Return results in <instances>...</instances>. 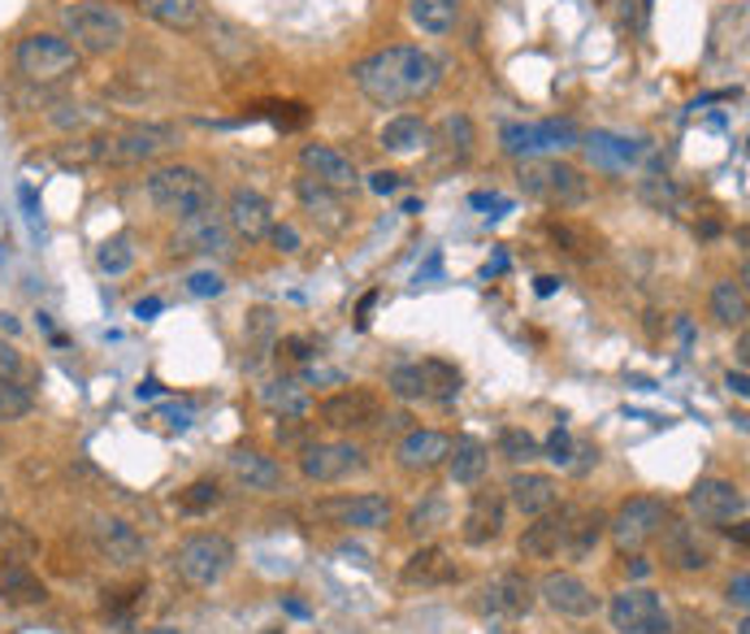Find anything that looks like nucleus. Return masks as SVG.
Segmentation results:
<instances>
[{
    "label": "nucleus",
    "mask_w": 750,
    "mask_h": 634,
    "mask_svg": "<svg viewBox=\"0 0 750 634\" xmlns=\"http://www.w3.org/2000/svg\"><path fill=\"white\" fill-rule=\"evenodd\" d=\"M503 518H507V500H503V491H495V487H477V491L469 495V509H464V522H460L464 543H469V548H486V543H495V539L503 534Z\"/></svg>",
    "instance_id": "nucleus-20"
},
{
    "label": "nucleus",
    "mask_w": 750,
    "mask_h": 634,
    "mask_svg": "<svg viewBox=\"0 0 750 634\" xmlns=\"http://www.w3.org/2000/svg\"><path fill=\"white\" fill-rule=\"evenodd\" d=\"M144 192H148L152 209L165 213V217H178V222L217 205V192H213V183L204 178V170L183 165V161L156 165L148 174V183H144Z\"/></svg>",
    "instance_id": "nucleus-3"
},
{
    "label": "nucleus",
    "mask_w": 750,
    "mask_h": 634,
    "mask_svg": "<svg viewBox=\"0 0 750 634\" xmlns=\"http://www.w3.org/2000/svg\"><path fill=\"white\" fill-rule=\"evenodd\" d=\"M725 600L738 609V613H747V600H750V579L747 574H738V579L729 582V591H725Z\"/></svg>",
    "instance_id": "nucleus-55"
},
{
    "label": "nucleus",
    "mask_w": 750,
    "mask_h": 634,
    "mask_svg": "<svg viewBox=\"0 0 750 634\" xmlns=\"http://www.w3.org/2000/svg\"><path fill=\"white\" fill-rule=\"evenodd\" d=\"M31 405H35L31 387H22L18 378L0 382V422H18V418H27V413H31Z\"/></svg>",
    "instance_id": "nucleus-47"
},
{
    "label": "nucleus",
    "mask_w": 750,
    "mask_h": 634,
    "mask_svg": "<svg viewBox=\"0 0 750 634\" xmlns=\"http://www.w3.org/2000/svg\"><path fill=\"white\" fill-rule=\"evenodd\" d=\"M274 439L287 443V448H308V443H304V439H308V426H304V418H282V422L274 426Z\"/></svg>",
    "instance_id": "nucleus-52"
},
{
    "label": "nucleus",
    "mask_w": 750,
    "mask_h": 634,
    "mask_svg": "<svg viewBox=\"0 0 750 634\" xmlns=\"http://www.w3.org/2000/svg\"><path fill=\"white\" fill-rule=\"evenodd\" d=\"M668 518H672V513H668V500H659V495H629V500L607 518V534H612L616 548L629 556V552H643L647 543H655Z\"/></svg>",
    "instance_id": "nucleus-9"
},
{
    "label": "nucleus",
    "mask_w": 750,
    "mask_h": 634,
    "mask_svg": "<svg viewBox=\"0 0 750 634\" xmlns=\"http://www.w3.org/2000/svg\"><path fill=\"white\" fill-rule=\"evenodd\" d=\"M152 314H161V300H156V296H152V300H140V305H135V317H152Z\"/></svg>",
    "instance_id": "nucleus-58"
},
{
    "label": "nucleus",
    "mask_w": 750,
    "mask_h": 634,
    "mask_svg": "<svg viewBox=\"0 0 750 634\" xmlns=\"http://www.w3.org/2000/svg\"><path fill=\"white\" fill-rule=\"evenodd\" d=\"M408 18L425 35H448L460 22V0H408Z\"/></svg>",
    "instance_id": "nucleus-38"
},
{
    "label": "nucleus",
    "mask_w": 750,
    "mask_h": 634,
    "mask_svg": "<svg viewBox=\"0 0 750 634\" xmlns=\"http://www.w3.org/2000/svg\"><path fill=\"white\" fill-rule=\"evenodd\" d=\"M378 144H382L391 157H412V153L430 149V126H425L417 113L387 117V122H382V131H378Z\"/></svg>",
    "instance_id": "nucleus-30"
},
{
    "label": "nucleus",
    "mask_w": 750,
    "mask_h": 634,
    "mask_svg": "<svg viewBox=\"0 0 750 634\" xmlns=\"http://www.w3.org/2000/svg\"><path fill=\"white\" fill-rule=\"evenodd\" d=\"M516 183L530 201L547 205V209H582L590 201V183L577 165L568 161H555V157H534V161H521L516 170Z\"/></svg>",
    "instance_id": "nucleus-5"
},
{
    "label": "nucleus",
    "mask_w": 750,
    "mask_h": 634,
    "mask_svg": "<svg viewBox=\"0 0 750 634\" xmlns=\"http://www.w3.org/2000/svg\"><path fill=\"white\" fill-rule=\"evenodd\" d=\"M230 474L239 478L248 491H274L282 487V466L265 452H251V448H235L230 452Z\"/></svg>",
    "instance_id": "nucleus-32"
},
{
    "label": "nucleus",
    "mask_w": 750,
    "mask_h": 634,
    "mask_svg": "<svg viewBox=\"0 0 750 634\" xmlns=\"http://www.w3.org/2000/svg\"><path fill=\"white\" fill-rule=\"evenodd\" d=\"M364 470H369V457L351 439H326V443L300 448V474L308 482H343V478L364 474Z\"/></svg>",
    "instance_id": "nucleus-13"
},
{
    "label": "nucleus",
    "mask_w": 750,
    "mask_h": 634,
    "mask_svg": "<svg viewBox=\"0 0 750 634\" xmlns=\"http://www.w3.org/2000/svg\"><path fill=\"white\" fill-rule=\"evenodd\" d=\"M547 457L555 466H573V434L564 430V426H555L547 439Z\"/></svg>",
    "instance_id": "nucleus-51"
},
{
    "label": "nucleus",
    "mask_w": 750,
    "mask_h": 634,
    "mask_svg": "<svg viewBox=\"0 0 750 634\" xmlns=\"http://www.w3.org/2000/svg\"><path fill=\"white\" fill-rule=\"evenodd\" d=\"M269 239H274V248H278V253H300V231H296V226H287V222H282V226H274V231H269Z\"/></svg>",
    "instance_id": "nucleus-54"
},
{
    "label": "nucleus",
    "mask_w": 750,
    "mask_h": 634,
    "mask_svg": "<svg viewBox=\"0 0 750 634\" xmlns=\"http://www.w3.org/2000/svg\"><path fill=\"white\" fill-rule=\"evenodd\" d=\"M296 196H300V205L312 213V217H321V226H326V231H339V226L348 222L343 192H335V187H326V183H317V178H308V174L296 183Z\"/></svg>",
    "instance_id": "nucleus-31"
},
{
    "label": "nucleus",
    "mask_w": 750,
    "mask_h": 634,
    "mask_svg": "<svg viewBox=\"0 0 750 634\" xmlns=\"http://www.w3.org/2000/svg\"><path fill=\"white\" fill-rule=\"evenodd\" d=\"M395 504L378 491H360V495H326L317 500V522L321 526H343V530H382L391 526Z\"/></svg>",
    "instance_id": "nucleus-11"
},
{
    "label": "nucleus",
    "mask_w": 750,
    "mask_h": 634,
    "mask_svg": "<svg viewBox=\"0 0 750 634\" xmlns=\"http://www.w3.org/2000/svg\"><path fill=\"white\" fill-rule=\"evenodd\" d=\"M625 565H629V574H634V579H647L650 574V565L643 561V556H634V561H625Z\"/></svg>",
    "instance_id": "nucleus-59"
},
{
    "label": "nucleus",
    "mask_w": 750,
    "mask_h": 634,
    "mask_svg": "<svg viewBox=\"0 0 750 634\" xmlns=\"http://www.w3.org/2000/svg\"><path fill=\"white\" fill-rule=\"evenodd\" d=\"M430 144H434V153H439L443 165H464V161L473 157L477 126H473V117H469V113H448V117L430 131Z\"/></svg>",
    "instance_id": "nucleus-28"
},
{
    "label": "nucleus",
    "mask_w": 750,
    "mask_h": 634,
    "mask_svg": "<svg viewBox=\"0 0 750 634\" xmlns=\"http://www.w3.org/2000/svg\"><path fill=\"white\" fill-rule=\"evenodd\" d=\"M174 253H208V257H213V253H230V226H226V217L217 213V205L178 222Z\"/></svg>",
    "instance_id": "nucleus-22"
},
{
    "label": "nucleus",
    "mask_w": 750,
    "mask_h": 634,
    "mask_svg": "<svg viewBox=\"0 0 750 634\" xmlns=\"http://www.w3.org/2000/svg\"><path fill=\"white\" fill-rule=\"evenodd\" d=\"M686 504L699 522L725 526V522H742L747 518V491L733 478H699L686 491Z\"/></svg>",
    "instance_id": "nucleus-14"
},
{
    "label": "nucleus",
    "mask_w": 750,
    "mask_h": 634,
    "mask_svg": "<svg viewBox=\"0 0 750 634\" xmlns=\"http://www.w3.org/2000/svg\"><path fill=\"white\" fill-rule=\"evenodd\" d=\"M448 452H451V434L412 426L400 439V452H395V457H400V466L408 474H430V470L448 466Z\"/></svg>",
    "instance_id": "nucleus-25"
},
{
    "label": "nucleus",
    "mask_w": 750,
    "mask_h": 634,
    "mask_svg": "<svg viewBox=\"0 0 750 634\" xmlns=\"http://www.w3.org/2000/svg\"><path fill=\"white\" fill-rule=\"evenodd\" d=\"M369 187H373V192H382V196H391V192L400 187V174H391V170H378V174H369Z\"/></svg>",
    "instance_id": "nucleus-56"
},
{
    "label": "nucleus",
    "mask_w": 750,
    "mask_h": 634,
    "mask_svg": "<svg viewBox=\"0 0 750 634\" xmlns=\"http://www.w3.org/2000/svg\"><path fill=\"white\" fill-rule=\"evenodd\" d=\"M174 144H178V126L169 122H126L96 140V157L109 165H144V161L165 157Z\"/></svg>",
    "instance_id": "nucleus-8"
},
{
    "label": "nucleus",
    "mask_w": 750,
    "mask_h": 634,
    "mask_svg": "<svg viewBox=\"0 0 750 634\" xmlns=\"http://www.w3.org/2000/svg\"><path fill=\"white\" fill-rule=\"evenodd\" d=\"M725 382H729V391H738V396H747L750 387H747V370H729V378H725Z\"/></svg>",
    "instance_id": "nucleus-57"
},
{
    "label": "nucleus",
    "mask_w": 750,
    "mask_h": 634,
    "mask_svg": "<svg viewBox=\"0 0 750 634\" xmlns=\"http://www.w3.org/2000/svg\"><path fill=\"white\" fill-rule=\"evenodd\" d=\"M387 391L400 396L403 405H448L464 391V374L455 361L425 357V361H408L387 374Z\"/></svg>",
    "instance_id": "nucleus-6"
},
{
    "label": "nucleus",
    "mask_w": 750,
    "mask_h": 634,
    "mask_svg": "<svg viewBox=\"0 0 750 634\" xmlns=\"http://www.w3.org/2000/svg\"><path fill=\"white\" fill-rule=\"evenodd\" d=\"M448 518H451V509H448V500H439V495H430L425 504H417L412 513H408V530L421 539V534H434L439 526H448Z\"/></svg>",
    "instance_id": "nucleus-46"
},
{
    "label": "nucleus",
    "mask_w": 750,
    "mask_h": 634,
    "mask_svg": "<svg viewBox=\"0 0 750 634\" xmlns=\"http://www.w3.org/2000/svg\"><path fill=\"white\" fill-rule=\"evenodd\" d=\"M573 522H577V504H559L538 513L525 534H521V556L530 561H555L568 552V539H573Z\"/></svg>",
    "instance_id": "nucleus-16"
},
{
    "label": "nucleus",
    "mask_w": 750,
    "mask_h": 634,
    "mask_svg": "<svg viewBox=\"0 0 750 634\" xmlns=\"http://www.w3.org/2000/svg\"><path fill=\"white\" fill-rule=\"evenodd\" d=\"M222 217H226L230 235H239V239H248V244L269 239V231H274V205H269L256 187H235Z\"/></svg>",
    "instance_id": "nucleus-21"
},
{
    "label": "nucleus",
    "mask_w": 750,
    "mask_h": 634,
    "mask_svg": "<svg viewBox=\"0 0 750 634\" xmlns=\"http://www.w3.org/2000/svg\"><path fill=\"white\" fill-rule=\"evenodd\" d=\"M534 591L543 595V604L555 609L559 617H595V613H599L595 586L582 582L577 574H568V570H551V574H543V582H538Z\"/></svg>",
    "instance_id": "nucleus-18"
},
{
    "label": "nucleus",
    "mask_w": 750,
    "mask_h": 634,
    "mask_svg": "<svg viewBox=\"0 0 750 634\" xmlns=\"http://www.w3.org/2000/svg\"><path fill=\"white\" fill-rule=\"evenodd\" d=\"M612 631L616 634H672V613L650 586H625L607 604Z\"/></svg>",
    "instance_id": "nucleus-10"
},
{
    "label": "nucleus",
    "mask_w": 750,
    "mask_h": 634,
    "mask_svg": "<svg viewBox=\"0 0 750 634\" xmlns=\"http://www.w3.org/2000/svg\"><path fill=\"white\" fill-rule=\"evenodd\" d=\"M217 504H222V487H217L213 478H196L192 487L178 491V513H187V518H204V513H213Z\"/></svg>",
    "instance_id": "nucleus-42"
},
{
    "label": "nucleus",
    "mask_w": 750,
    "mask_h": 634,
    "mask_svg": "<svg viewBox=\"0 0 750 634\" xmlns=\"http://www.w3.org/2000/svg\"><path fill=\"white\" fill-rule=\"evenodd\" d=\"M512 509H521L525 518H538V513H547L555 509V500H559V482L551 474H538V470H516L512 482H507V495H503Z\"/></svg>",
    "instance_id": "nucleus-27"
},
{
    "label": "nucleus",
    "mask_w": 750,
    "mask_h": 634,
    "mask_svg": "<svg viewBox=\"0 0 750 634\" xmlns=\"http://www.w3.org/2000/svg\"><path fill=\"white\" fill-rule=\"evenodd\" d=\"M503 140V153L516 161H534V157H547V153H564V149H577V126L568 122H512L500 131Z\"/></svg>",
    "instance_id": "nucleus-12"
},
{
    "label": "nucleus",
    "mask_w": 750,
    "mask_h": 634,
    "mask_svg": "<svg viewBox=\"0 0 750 634\" xmlns=\"http://www.w3.org/2000/svg\"><path fill=\"white\" fill-rule=\"evenodd\" d=\"M187 292H192V296H201V300L222 296V292H226V278H222L217 269H196V274L187 278Z\"/></svg>",
    "instance_id": "nucleus-50"
},
{
    "label": "nucleus",
    "mask_w": 750,
    "mask_h": 634,
    "mask_svg": "<svg viewBox=\"0 0 750 634\" xmlns=\"http://www.w3.org/2000/svg\"><path fill=\"white\" fill-rule=\"evenodd\" d=\"M244 339H248V348L265 352L269 339H274V314L269 309H251L248 321H244Z\"/></svg>",
    "instance_id": "nucleus-49"
},
{
    "label": "nucleus",
    "mask_w": 750,
    "mask_h": 634,
    "mask_svg": "<svg viewBox=\"0 0 750 634\" xmlns=\"http://www.w3.org/2000/svg\"><path fill=\"white\" fill-rule=\"evenodd\" d=\"M448 466H451V478H455L460 487H477V482L486 478L491 452H486V443H482V439H473V434H460V439H451Z\"/></svg>",
    "instance_id": "nucleus-33"
},
{
    "label": "nucleus",
    "mask_w": 750,
    "mask_h": 634,
    "mask_svg": "<svg viewBox=\"0 0 750 634\" xmlns=\"http://www.w3.org/2000/svg\"><path fill=\"white\" fill-rule=\"evenodd\" d=\"M61 27H65V40L83 57H109L117 49H126V40H131L126 13L117 4H109V0H70V4H61Z\"/></svg>",
    "instance_id": "nucleus-2"
},
{
    "label": "nucleus",
    "mask_w": 750,
    "mask_h": 634,
    "mask_svg": "<svg viewBox=\"0 0 750 634\" xmlns=\"http://www.w3.org/2000/svg\"><path fill=\"white\" fill-rule=\"evenodd\" d=\"M201 31H204V49L217 57L222 65H230V70H244V65H251V61L260 57V44H256V35H251L248 27H239V22L222 18V13L201 18Z\"/></svg>",
    "instance_id": "nucleus-17"
},
{
    "label": "nucleus",
    "mask_w": 750,
    "mask_h": 634,
    "mask_svg": "<svg viewBox=\"0 0 750 634\" xmlns=\"http://www.w3.org/2000/svg\"><path fill=\"white\" fill-rule=\"evenodd\" d=\"M638 196H643V205H650L655 213H686V192H681L672 178H643V183H638Z\"/></svg>",
    "instance_id": "nucleus-41"
},
{
    "label": "nucleus",
    "mask_w": 750,
    "mask_h": 634,
    "mask_svg": "<svg viewBox=\"0 0 750 634\" xmlns=\"http://www.w3.org/2000/svg\"><path fill=\"white\" fill-rule=\"evenodd\" d=\"M13 65H18V74H22L27 83L56 88V83H70V79L83 70V53H79L65 35H56V31H31V35L18 40Z\"/></svg>",
    "instance_id": "nucleus-4"
},
{
    "label": "nucleus",
    "mask_w": 750,
    "mask_h": 634,
    "mask_svg": "<svg viewBox=\"0 0 750 634\" xmlns=\"http://www.w3.org/2000/svg\"><path fill=\"white\" fill-rule=\"evenodd\" d=\"M317 418L330 430H369L382 422V396L369 387H343L317 405Z\"/></svg>",
    "instance_id": "nucleus-15"
},
{
    "label": "nucleus",
    "mask_w": 750,
    "mask_h": 634,
    "mask_svg": "<svg viewBox=\"0 0 750 634\" xmlns=\"http://www.w3.org/2000/svg\"><path fill=\"white\" fill-rule=\"evenodd\" d=\"M439 79H443L439 57L417 49V44H391V49H378L351 65V83L360 88V96L382 109L425 101L439 88Z\"/></svg>",
    "instance_id": "nucleus-1"
},
{
    "label": "nucleus",
    "mask_w": 750,
    "mask_h": 634,
    "mask_svg": "<svg viewBox=\"0 0 750 634\" xmlns=\"http://www.w3.org/2000/svg\"><path fill=\"white\" fill-rule=\"evenodd\" d=\"M534 600H538V591L521 570H503L482 591V609L495 613V617H525L534 609Z\"/></svg>",
    "instance_id": "nucleus-23"
},
{
    "label": "nucleus",
    "mask_w": 750,
    "mask_h": 634,
    "mask_svg": "<svg viewBox=\"0 0 750 634\" xmlns=\"http://www.w3.org/2000/svg\"><path fill=\"white\" fill-rule=\"evenodd\" d=\"M603 534H607V518H603L599 509H577V522H573V539H568V561H586L595 548L603 543Z\"/></svg>",
    "instance_id": "nucleus-39"
},
{
    "label": "nucleus",
    "mask_w": 750,
    "mask_h": 634,
    "mask_svg": "<svg viewBox=\"0 0 750 634\" xmlns=\"http://www.w3.org/2000/svg\"><path fill=\"white\" fill-rule=\"evenodd\" d=\"M260 405L278 418H308V391H304L296 378H278V382H265L260 387Z\"/></svg>",
    "instance_id": "nucleus-37"
},
{
    "label": "nucleus",
    "mask_w": 750,
    "mask_h": 634,
    "mask_svg": "<svg viewBox=\"0 0 750 634\" xmlns=\"http://www.w3.org/2000/svg\"><path fill=\"white\" fill-rule=\"evenodd\" d=\"M140 13L169 31H196L204 18L201 0H140Z\"/></svg>",
    "instance_id": "nucleus-36"
},
{
    "label": "nucleus",
    "mask_w": 750,
    "mask_h": 634,
    "mask_svg": "<svg viewBox=\"0 0 750 634\" xmlns=\"http://www.w3.org/2000/svg\"><path fill=\"white\" fill-rule=\"evenodd\" d=\"M96 548H101L113 565H135V561L148 556L144 534L131 526V522H122V518H101V522H96Z\"/></svg>",
    "instance_id": "nucleus-29"
},
{
    "label": "nucleus",
    "mask_w": 750,
    "mask_h": 634,
    "mask_svg": "<svg viewBox=\"0 0 750 634\" xmlns=\"http://www.w3.org/2000/svg\"><path fill=\"white\" fill-rule=\"evenodd\" d=\"M586 149H590V161H599L607 170H620V165H629V161L638 157V149L625 144V140H616V135H590Z\"/></svg>",
    "instance_id": "nucleus-45"
},
{
    "label": "nucleus",
    "mask_w": 750,
    "mask_h": 634,
    "mask_svg": "<svg viewBox=\"0 0 750 634\" xmlns=\"http://www.w3.org/2000/svg\"><path fill=\"white\" fill-rule=\"evenodd\" d=\"M400 579H403V586H451V582L464 579V570L451 561L448 548L425 543L421 552H412V556L403 561Z\"/></svg>",
    "instance_id": "nucleus-26"
},
{
    "label": "nucleus",
    "mask_w": 750,
    "mask_h": 634,
    "mask_svg": "<svg viewBox=\"0 0 750 634\" xmlns=\"http://www.w3.org/2000/svg\"><path fill=\"white\" fill-rule=\"evenodd\" d=\"M500 457L503 461H512V466H530V461H538V457H543V443H538L530 430L507 426V430L500 434Z\"/></svg>",
    "instance_id": "nucleus-44"
},
{
    "label": "nucleus",
    "mask_w": 750,
    "mask_h": 634,
    "mask_svg": "<svg viewBox=\"0 0 750 634\" xmlns=\"http://www.w3.org/2000/svg\"><path fill=\"white\" fill-rule=\"evenodd\" d=\"M152 634H178V631H169V626H165V631H152Z\"/></svg>",
    "instance_id": "nucleus-60"
},
{
    "label": "nucleus",
    "mask_w": 750,
    "mask_h": 634,
    "mask_svg": "<svg viewBox=\"0 0 750 634\" xmlns=\"http://www.w3.org/2000/svg\"><path fill=\"white\" fill-rule=\"evenodd\" d=\"M659 543H664V561L672 565V570H681V574H702V570H711L716 565V552H711V543L699 534V526H690V522H664L659 530Z\"/></svg>",
    "instance_id": "nucleus-19"
},
{
    "label": "nucleus",
    "mask_w": 750,
    "mask_h": 634,
    "mask_svg": "<svg viewBox=\"0 0 750 634\" xmlns=\"http://www.w3.org/2000/svg\"><path fill=\"white\" fill-rule=\"evenodd\" d=\"M169 565H174V574L187 586H201V591L204 586H217L235 570V543L226 534H217V530H201V534H192V539H183L174 548Z\"/></svg>",
    "instance_id": "nucleus-7"
},
{
    "label": "nucleus",
    "mask_w": 750,
    "mask_h": 634,
    "mask_svg": "<svg viewBox=\"0 0 750 634\" xmlns=\"http://www.w3.org/2000/svg\"><path fill=\"white\" fill-rule=\"evenodd\" d=\"M274 357L282 370H296V366H308L312 361V344L304 335H287L282 344H274Z\"/></svg>",
    "instance_id": "nucleus-48"
},
{
    "label": "nucleus",
    "mask_w": 750,
    "mask_h": 634,
    "mask_svg": "<svg viewBox=\"0 0 750 634\" xmlns=\"http://www.w3.org/2000/svg\"><path fill=\"white\" fill-rule=\"evenodd\" d=\"M547 239L555 248H564L568 257H582V262H595L603 253V239L590 231V226H582V222H568V217H547Z\"/></svg>",
    "instance_id": "nucleus-34"
},
{
    "label": "nucleus",
    "mask_w": 750,
    "mask_h": 634,
    "mask_svg": "<svg viewBox=\"0 0 750 634\" xmlns=\"http://www.w3.org/2000/svg\"><path fill=\"white\" fill-rule=\"evenodd\" d=\"M22 374V352L9 344V339H0V382H9V378H18Z\"/></svg>",
    "instance_id": "nucleus-53"
},
{
    "label": "nucleus",
    "mask_w": 750,
    "mask_h": 634,
    "mask_svg": "<svg viewBox=\"0 0 750 634\" xmlns=\"http://www.w3.org/2000/svg\"><path fill=\"white\" fill-rule=\"evenodd\" d=\"M96 265H101L104 274H126V269L135 265V239H131L126 231H117V235L101 239V248H96Z\"/></svg>",
    "instance_id": "nucleus-43"
},
{
    "label": "nucleus",
    "mask_w": 750,
    "mask_h": 634,
    "mask_svg": "<svg viewBox=\"0 0 750 634\" xmlns=\"http://www.w3.org/2000/svg\"><path fill=\"white\" fill-rule=\"evenodd\" d=\"M711 317L720 326H747V287L725 278L711 287Z\"/></svg>",
    "instance_id": "nucleus-40"
},
{
    "label": "nucleus",
    "mask_w": 750,
    "mask_h": 634,
    "mask_svg": "<svg viewBox=\"0 0 750 634\" xmlns=\"http://www.w3.org/2000/svg\"><path fill=\"white\" fill-rule=\"evenodd\" d=\"M0 600H9V604H44V600H49V586L35 579L27 565L0 561Z\"/></svg>",
    "instance_id": "nucleus-35"
},
{
    "label": "nucleus",
    "mask_w": 750,
    "mask_h": 634,
    "mask_svg": "<svg viewBox=\"0 0 750 634\" xmlns=\"http://www.w3.org/2000/svg\"><path fill=\"white\" fill-rule=\"evenodd\" d=\"M300 165L308 170V178H317V183H326V187H335V192H351V187L360 183L356 161H351L348 153H339L335 144H304Z\"/></svg>",
    "instance_id": "nucleus-24"
}]
</instances>
